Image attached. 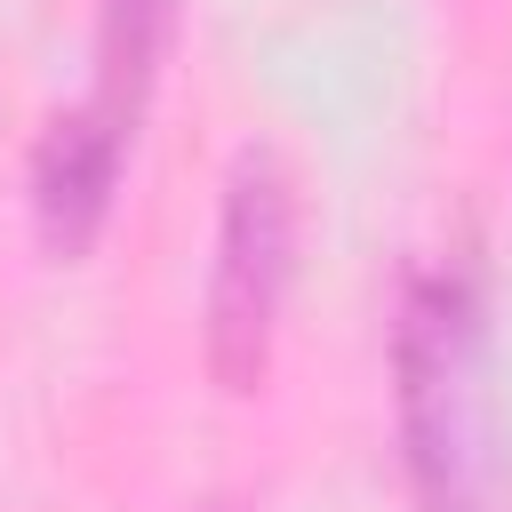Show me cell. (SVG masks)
Wrapping results in <instances>:
<instances>
[{"mask_svg":"<svg viewBox=\"0 0 512 512\" xmlns=\"http://www.w3.org/2000/svg\"><path fill=\"white\" fill-rule=\"evenodd\" d=\"M176 8L184 0H96V80H88V96L104 112H120L128 128L152 104V80H160Z\"/></svg>","mask_w":512,"mask_h":512,"instance_id":"4","label":"cell"},{"mask_svg":"<svg viewBox=\"0 0 512 512\" xmlns=\"http://www.w3.org/2000/svg\"><path fill=\"white\" fill-rule=\"evenodd\" d=\"M296 168L272 136H248L224 160V200H216V248H208V288H200V360L224 392H256L272 376L288 280H296Z\"/></svg>","mask_w":512,"mask_h":512,"instance_id":"2","label":"cell"},{"mask_svg":"<svg viewBox=\"0 0 512 512\" xmlns=\"http://www.w3.org/2000/svg\"><path fill=\"white\" fill-rule=\"evenodd\" d=\"M128 144H136V128L120 112H104L96 96L48 112V128L32 136V232L48 256H88V240L112 216Z\"/></svg>","mask_w":512,"mask_h":512,"instance_id":"3","label":"cell"},{"mask_svg":"<svg viewBox=\"0 0 512 512\" xmlns=\"http://www.w3.org/2000/svg\"><path fill=\"white\" fill-rule=\"evenodd\" d=\"M392 416L424 512H488L496 392H488V288L464 248L424 256L392 304Z\"/></svg>","mask_w":512,"mask_h":512,"instance_id":"1","label":"cell"},{"mask_svg":"<svg viewBox=\"0 0 512 512\" xmlns=\"http://www.w3.org/2000/svg\"><path fill=\"white\" fill-rule=\"evenodd\" d=\"M208 512H232V504H208Z\"/></svg>","mask_w":512,"mask_h":512,"instance_id":"5","label":"cell"}]
</instances>
